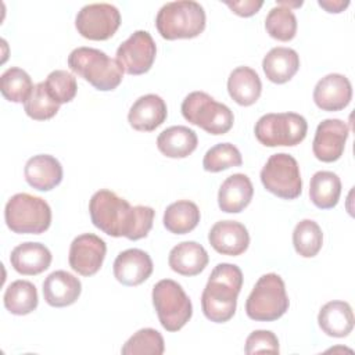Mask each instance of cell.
Returning a JSON list of instances; mask_svg holds the SVG:
<instances>
[{
	"label": "cell",
	"mask_w": 355,
	"mask_h": 355,
	"mask_svg": "<svg viewBox=\"0 0 355 355\" xmlns=\"http://www.w3.org/2000/svg\"><path fill=\"white\" fill-rule=\"evenodd\" d=\"M93 225L111 237L140 240L153 227L155 211L147 205L132 207L114 191L101 189L89 201Z\"/></svg>",
	"instance_id": "6da1fadb"
},
{
	"label": "cell",
	"mask_w": 355,
	"mask_h": 355,
	"mask_svg": "<svg viewBox=\"0 0 355 355\" xmlns=\"http://www.w3.org/2000/svg\"><path fill=\"white\" fill-rule=\"evenodd\" d=\"M241 286L243 272L237 265L218 263L201 294V308L205 318L215 323L230 320L236 312Z\"/></svg>",
	"instance_id": "7a4b0ae2"
},
{
	"label": "cell",
	"mask_w": 355,
	"mask_h": 355,
	"mask_svg": "<svg viewBox=\"0 0 355 355\" xmlns=\"http://www.w3.org/2000/svg\"><path fill=\"white\" fill-rule=\"evenodd\" d=\"M69 69L89 82L94 89L110 92L119 86L123 78L121 64L104 51L93 47H78L68 55Z\"/></svg>",
	"instance_id": "3957f363"
},
{
	"label": "cell",
	"mask_w": 355,
	"mask_h": 355,
	"mask_svg": "<svg viewBox=\"0 0 355 355\" xmlns=\"http://www.w3.org/2000/svg\"><path fill=\"white\" fill-rule=\"evenodd\" d=\"M204 7L193 0L169 1L164 4L157 17L158 33L166 40L193 39L205 29Z\"/></svg>",
	"instance_id": "277c9868"
},
{
	"label": "cell",
	"mask_w": 355,
	"mask_h": 355,
	"mask_svg": "<svg viewBox=\"0 0 355 355\" xmlns=\"http://www.w3.org/2000/svg\"><path fill=\"white\" fill-rule=\"evenodd\" d=\"M4 219L14 233L40 234L51 225V208L42 197L18 193L7 201Z\"/></svg>",
	"instance_id": "5b68a950"
},
{
	"label": "cell",
	"mask_w": 355,
	"mask_h": 355,
	"mask_svg": "<svg viewBox=\"0 0 355 355\" xmlns=\"http://www.w3.org/2000/svg\"><path fill=\"white\" fill-rule=\"evenodd\" d=\"M290 301L283 279L277 273L262 275L245 301V313L257 322H273L288 309Z\"/></svg>",
	"instance_id": "8992f818"
},
{
	"label": "cell",
	"mask_w": 355,
	"mask_h": 355,
	"mask_svg": "<svg viewBox=\"0 0 355 355\" xmlns=\"http://www.w3.org/2000/svg\"><path fill=\"white\" fill-rule=\"evenodd\" d=\"M180 110L187 122L204 129L209 135H225L234 122L232 110L226 104L215 101L205 92L189 93Z\"/></svg>",
	"instance_id": "52a82bcc"
},
{
	"label": "cell",
	"mask_w": 355,
	"mask_h": 355,
	"mask_svg": "<svg viewBox=\"0 0 355 355\" xmlns=\"http://www.w3.org/2000/svg\"><path fill=\"white\" fill-rule=\"evenodd\" d=\"M151 297L159 323L166 331H178L190 320L193 305L178 282L159 280L154 284Z\"/></svg>",
	"instance_id": "ba28073f"
},
{
	"label": "cell",
	"mask_w": 355,
	"mask_h": 355,
	"mask_svg": "<svg viewBox=\"0 0 355 355\" xmlns=\"http://www.w3.org/2000/svg\"><path fill=\"white\" fill-rule=\"evenodd\" d=\"M308 132L306 119L297 112H270L262 115L254 128L255 137L266 147L297 146Z\"/></svg>",
	"instance_id": "9c48e42d"
},
{
	"label": "cell",
	"mask_w": 355,
	"mask_h": 355,
	"mask_svg": "<svg viewBox=\"0 0 355 355\" xmlns=\"http://www.w3.org/2000/svg\"><path fill=\"white\" fill-rule=\"evenodd\" d=\"M261 182L263 187L284 200H294L302 191V179L297 159L286 153H277L269 157L261 169Z\"/></svg>",
	"instance_id": "30bf717a"
},
{
	"label": "cell",
	"mask_w": 355,
	"mask_h": 355,
	"mask_svg": "<svg viewBox=\"0 0 355 355\" xmlns=\"http://www.w3.org/2000/svg\"><path fill=\"white\" fill-rule=\"evenodd\" d=\"M119 25V10L108 3L86 4L75 18L78 33L89 40H107L116 32Z\"/></svg>",
	"instance_id": "8fae6325"
},
{
	"label": "cell",
	"mask_w": 355,
	"mask_h": 355,
	"mask_svg": "<svg viewBox=\"0 0 355 355\" xmlns=\"http://www.w3.org/2000/svg\"><path fill=\"white\" fill-rule=\"evenodd\" d=\"M157 55V46L147 31L133 32L116 49V61L129 75H141L150 71Z\"/></svg>",
	"instance_id": "7c38bea8"
},
{
	"label": "cell",
	"mask_w": 355,
	"mask_h": 355,
	"mask_svg": "<svg viewBox=\"0 0 355 355\" xmlns=\"http://www.w3.org/2000/svg\"><path fill=\"white\" fill-rule=\"evenodd\" d=\"M105 252L107 245L103 239L93 233H83L72 240L68 262L76 273L82 276H93L100 270Z\"/></svg>",
	"instance_id": "4fadbf2b"
},
{
	"label": "cell",
	"mask_w": 355,
	"mask_h": 355,
	"mask_svg": "<svg viewBox=\"0 0 355 355\" xmlns=\"http://www.w3.org/2000/svg\"><path fill=\"white\" fill-rule=\"evenodd\" d=\"M349 135L348 125L337 118L322 121L315 132L312 151L315 157L322 162L337 161L345 148V143Z\"/></svg>",
	"instance_id": "5bb4252c"
},
{
	"label": "cell",
	"mask_w": 355,
	"mask_h": 355,
	"mask_svg": "<svg viewBox=\"0 0 355 355\" xmlns=\"http://www.w3.org/2000/svg\"><path fill=\"white\" fill-rule=\"evenodd\" d=\"M208 241L216 252L237 257L248 248L250 234L247 227L237 220H219L211 227Z\"/></svg>",
	"instance_id": "9a60e30c"
},
{
	"label": "cell",
	"mask_w": 355,
	"mask_h": 355,
	"mask_svg": "<svg viewBox=\"0 0 355 355\" xmlns=\"http://www.w3.org/2000/svg\"><path fill=\"white\" fill-rule=\"evenodd\" d=\"M352 98V86L347 76L329 73L313 89V101L323 111L344 110Z\"/></svg>",
	"instance_id": "2e32d148"
},
{
	"label": "cell",
	"mask_w": 355,
	"mask_h": 355,
	"mask_svg": "<svg viewBox=\"0 0 355 355\" xmlns=\"http://www.w3.org/2000/svg\"><path fill=\"white\" fill-rule=\"evenodd\" d=\"M151 257L139 248H129L118 254L114 261V276L123 286H139L153 273Z\"/></svg>",
	"instance_id": "e0dca14e"
},
{
	"label": "cell",
	"mask_w": 355,
	"mask_h": 355,
	"mask_svg": "<svg viewBox=\"0 0 355 355\" xmlns=\"http://www.w3.org/2000/svg\"><path fill=\"white\" fill-rule=\"evenodd\" d=\"M168 110L165 101L158 94H144L139 97L128 112V121L135 130L151 132L166 119Z\"/></svg>",
	"instance_id": "ac0fdd59"
},
{
	"label": "cell",
	"mask_w": 355,
	"mask_h": 355,
	"mask_svg": "<svg viewBox=\"0 0 355 355\" xmlns=\"http://www.w3.org/2000/svg\"><path fill=\"white\" fill-rule=\"evenodd\" d=\"M82 291V283L67 270H54L43 282L44 301L54 308H62L76 302Z\"/></svg>",
	"instance_id": "d6986e66"
},
{
	"label": "cell",
	"mask_w": 355,
	"mask_h": 355,
	"mask_svg": "<svg viewBox=\"0 0 355 355\" xmlns=\"http://www.w3.org/2000/svg\"><path fill=\"white\" fill-rule=\"evenodd\" d=\"M24 175L29 186L40 191H49L61 183L62 166L55 157L39 154L26 161Z\"/></svg>",
	"instance_id": "ffe728a7"
},
{
	"label": "cell",
	"mask_w": 355,
	"mask_h": 355,
	"mask_svg": "<svg viewBox=\"0 0 355 355\" xmlns=\"http://www.w3.org/2000/svg\"><path fill=\"white\" fill-rule=\"evenodd\" d=\"M254 187L244 173H233L225 179L218 191V205L223 212L239 214L252 200Z\"/></svg>",
	"instance_id": "44dd1931"
},
{
	"label": "cell",
	"mask_w": 355,
	"mask_h": 355,
	"mask_svg": "<svg viewBox=\"0 0 355 355\" xmlns=\"http://www.w3.org/2000/svg\"><path fill=\"white\" fill-rule=\"evenodd\" d=\"M51 252L42 243L26 241L18 244L10 255L11 266L19 273L25 276H35L46 269H49L51 263Z\"/></svg>",
	"instance_id": "7402d4cb"
},
{
	"label": "cell",
	"mask_w": 355,
	"mask_h": 355,
	"mask_svg": "<svg viewBox=\"0 0 355 355\" xmlns=\"http://www.w3.org/2000/svg\"><path fill=\"white\" fill-rule=\"evenodd\" d=\"M209 257L197 241H182L175 245L168 257L171 269L182 276H196L208 265Z\"/></svg>",
	"instance_id": "603a6c76"
},
{
	"label": "cell",
	"mask_w": 355,
	"mask_h": 355,
	"mask_svg": "<svg viewBox=\"0 0 355 355\" xmlns=\"http://www.w3.org/2000/svg\"><path fill=\"white\" fill-rule=\"evenodd\" d=\"M352 308L345 301L326 302L318 315V323L323 333L330 337H347L354 329Z\"/></svg>",
	"instance_id": "cb8c5ba5"
},
{
	"label": "cell",
	"mask_w": 355,
	"mask_h": 355,
	"mask_svg": "<svg viewBox=\"0 0 355 355\" xmlns=\"http://www.w3.org/2000/svg\"><path fill=\"white\" fill-rule=\"evenodd\" d=\"M266 78L277 85L288 82L300 69V55L290 47H273L262 60Z\"/></svg>",
	"instance_id": "d4e9b609"
},
{
	"label": "cell",
	"mask_w": 355,
	"mask_h": 355,
	"mask_svg": "<svg viewBox=\"0 0 355 355\" xmlns=\"http://www.w3.org/2000/svg\"><path fill=\"white\" fill-rule=\"evenodd\" d=\"M227 92L239 105L248 107L255 104L262 92L259 75L245 65L234 68L227 79Z\"/></svg>",
	"instance_id": "484cf974"
},
{
	"label": "cell",
	"mask_w": 355,
	"mask_h": 355,
	"mask_svg": "<svg viewBox=\"0 0 355 355\" xmlns=\"http://www.w3.org/2000/svg\"><path fill=\"white\" fill-rule=\"evenodd\" d=\"M197 144L196 132L183 125L166 128L157 137L158 150L168 158H186L197 148Z\"/></svg>",
	"instance_id": "4316f807"
},
{
	"label": "cell",
	"mask_w": 355,
	"mask_h": 355,
	"mask_svg": "<svg viewBox=\"0 0 355 355\" xmlns=\"http://www.w3.org/2000/svg\"><path fill=\"white\" fill-rule=\"evenodd\" d=\"M341 194V180L337 173L319 171L311 178L309 198L315 207L330 209L337 205Z\"/></svg>",
	"instance_id": "83f0119b"
},
{
	"label": "cell",
	"mask_w": 355,
	"mask_h": 355,
	"mask_svg": "<svg viewBox=\"0 0 355 355\" xmlns=\"http://www.w3.org/2000/svg\"><path fill=\"white\" fill-rule=\"evenodd\" d=\"M197 204L189 200H179L166 207L164 212V226L173 234H186L197 227L200 222Z\"/></svg>",
	"instance_id": "f1b7e54d"
},
{
	"label": "cell",
	"mask_w": 355,
	"mask_h": 355,
	"mask_svg": "<svg viewBox=\"0 0 355 355\" xmlns=\"http://www.w3.org/2000/svg\"><path fill=\"white\" fill-rule=\"evenodd\" d=\"M3 302L6 309L12 315H28L37 308V290L28 280H15L4 291Z\"/></svg>",
	"instance_id": "f546056e"
},
{
	"label": "cell",
	"mask_w": 355,
	"mask_h": 355,
	"mask_svg": "<svg viewBox=\"0 0 355 355\" xmlns=\"http://www.w3.org/2000/svg\"><path fill=\"white\" fill-rule=\"evenodd\" d=\"M293 244L298 255L304 258L315 257L323 244L320 226L312 219L300 220L293 232Z\"/></svg>",
	"instance_id": "4dcf8cb0"
},
{
	"label": "cell",
	"mask_w": 355,
	"mask_h": 355,
	"mask_svg": "<svg viewBox=\"0 0 355 355\" xmlns=\"http://www.w3.org/2000/svg\"><path fill=\"white\" fill-rule=\"evenodd\" d=\"M35 85L26 71L18 67L6 69L0 76V90L4 98L12 103H25Z\"/></svg>",
	"instance_id": "1f68e13d"
},
{
	"label": "cell",
	"mask_w": 355,
	"mask_h": 355,
	"mask_svg": "<svg viewBox=\"0 0 355 355\" xmlns=\"http://www.w3.org/2000/svg\"><path fill=\"white\" fill-rule=\"evenodd\" d=\"M164 351V337L151 327L137 330L121 349L122 355H161Z\"/></svg>",
	"instance_id": "d6a6232c"
},
{
	"label": "cell",
	"mask_w": 355,
	"mask_h": 355,
	"mask_svg": "<svg viewBox=\"0 0 355 355\" xmlns=\"http://www.w3.org/2000/svg\"><path fill=\"white\" fill-rule=\"evenodd\" d=\"M265 29L273 39L291 40L297 33V18L293 10L280 4L270 8L265 18Z\"/></svg>",
	"instance_id": "836d02e7"
},
{
	"label": "cell",
	"mask_w": 355,
	"mask_h": 355,
	"mask_svg": "<svg viewBox=\"0 0 355 355\" xmlns=\"http://www.w3.org/2000/svg\"><path fill=\"white\" fill-rule=\"evenodd\" d=\"M24 110L29 118L35 121H46L58 112L60 104L50 96L46 83L39 82L24 103Z\"/></svg>",
	"instance_id": "e575fe53"
},
{
	"label": "cell",
	"mask_w": 355,
	"mask_h": 355,
	"mask_svg": "<svg viewBox=\"0 0 355 355\" xmlns=\"http://www.w3.org/2000/svg\"><path fill=\"white\" fill-rule=\"evenodd\" d=\"M243 164L241 153L232 143H219L211 147L202 159V168L207 172H220Z\"/></svg>",
	"instance_id": "d590c367"
},
{
	"label": "cell",
	"mask_w": 355,
	"mask_h": 355,
	"mask_svg": "<svg viewBox=\"0 0 355 355\" xmlns=\"http://www.w3.org/2000/svg\"><path fill=\"white\" fill-rule=\"evenodd\" d=\"M44 83L50 96L60 105L64 103L72 101L78 92L76 78L71 72L64 69H55L50 72Z\"/></svg>",
	"instance_id": "8d00e7d4"
},
{
	"label": "cell",
	"mask_w": 355,
	"mask_h": 355,
	"mask_svg": "<svg viewBox=\"0 0 355 355\" xmlns=\"http://www.w3.org/2000/svg\"><path fill=\"white\" fill-rule=\"evenodd\" d=\"M247 355L259 354V352H269V354H279V340L276 334L270 330H254L245 340Z\"/></svg>",
	"instance_id": "74e56055"
},
{
	"label": "cell",
	"mask_w": 355,
	"mask_h": 355,
	"mask_svg": "<svg viewBox=\"0 0 355 355\" xmlns=\"http://www.w3.org/2000/svg\"><path fill=\"white\" fill-rule=\"evenodd\" d=\"M225 4L240 17H251L259 11L263 1L262 0H241V1H225Z\"/></svg>",
	"instance_id": "f35d334b"
},
{
	"label": "cell",
	"mask_w": 355,
	"mask_h": 355,
	"mask_svg": "<svg viewBox=\"0 0 355 355\" xmlns=\"http://www.w3.org/2000/svg\"><path fill=\"white\" fill-rule=\"evenodd\" d=\"M318 3L327 12H341L349 4L348 0H345V1H343V0H334V1H331V0H319Z\"/></svg>",
	"instance_id": "ab89813d"
}]
</instances>
